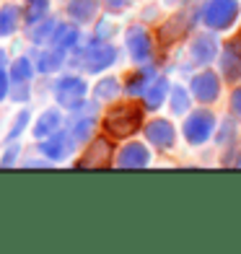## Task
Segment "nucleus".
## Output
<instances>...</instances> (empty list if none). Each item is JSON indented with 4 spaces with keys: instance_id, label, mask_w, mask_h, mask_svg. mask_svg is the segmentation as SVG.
Instances as JSON below:
<instances>
[{
    "instance_id": "nucleus-1",
    "label": "nucleus",
    "mask_w": 241,
    "mask_h": 254,
    "mask_svg": "<svg viewBox=\"0 0 241 254\" xmlns=\"http://www.w3.org/2000/svg\"><path fill=\"white\" fill-rule=\"evenodd\" d=\"M143 127V107L140 104H120L107 112L104 130L112 137H127Z\"/></svg>"
},
{
    "instance_id": "nucleus-2",
    "label": "nucleus",
    "mask_w": 241,
    "mask_h": 254,
    "mask_svg": "<svg viewBox=\"0 0 241 254\" xmlns=\"http://www.w3.org/2000/svg\"><path fill=\"white\" fill-rule=\"evenodd\" d=\"M114 60H117V50H114L109 42L96 39V37L88 42V47H78V57H75V63L88 73L104 70V67H109Z\"/></svg>"
},
{
    "instance_id": "nucleus-3",
    "label": "nucleus",
    "mask_w": 241,
    "mask_h": 254,
    "mask_svg": "<svg viewBox=\"0 0 241 254\" xmlns=\"http://www.w3.org/2000/svg\"><path fill=\"white\" fill-rule=\"evenodd\" d=\"M239 18V0H208L202 5V24L213 31H223Z\"/></svg>"
},
{
    "instance_id": "nucleus-4",
    "label": "nucleus",
    "mask_w": 241,
    "mask_h": 254,
    "mask_svg": "<svg viewBox=\"0 0 241 254\" xmlns=\"http://www.w3.org/2000/svg\"><path fill=\"white\" fill-rule=\"evenodd\" d=\"M213 130H215V117H213V112H208V109H194L187 117V122H184V137L192 145L205 143L213 135Z\"/></svg>"
},
{
    "instance_id": "nucleus-5",
    "label": "nucleus",
    "mask_w": 241,
    "mask_h": 254,
    "mask_svg": "<svg viewBox=\"0 0 241 254\" xmlns=\"http://www.w3.org/2000/svg\"><path fill=\"white\" fill-rule=\"evenodd\" d=\"M55 96H57V101H60L62 107L75 109L78 104L86 99V83L80 78H75V75H65V78H60L55 83Z\"/></svg>"
},
{
    "instance_id": "nucleus-6",
    "label": "nucleus",
    "mask_w": 241,
    "mask_h": 254,
    "mask_svg": "<svg viewBox=\"0 0 241 254\" xmlns=\"http://www.w3.org/2000/svg\"><path fill=\"white\" fill-rule=\"evenodd\" d=\"M218 94H221V78H218L213 70H202L192 78V96L208 104L213 99H218Z\"/></svg>"
},
{
    "instance_id": "nucleus-7",
    "label": "nucleus",
    "mask_w": 241,
    "mask_h": 254,
    "mask_svg": "<svg viewBox=\"0 0 241 254\" xmlns=\"http://www.w3.org/2000/svg\"><path fill=\"white\" fill-rule=\"evenodd\" d=\"M73 145H75V140H73L70 130H57L55 135L44 137L42 145H39V151H42L44 156H47L50 161H62Z\"/></svg>"
},
{
    "instance_id": "nucleus-8",
    "label": "nucleus",
    "mask_w": 241,
    "mask_h": 254,
    "mask_svg": "<svg viewBox=\"0 0 241 254\" xmlns=\"http://www.w3.org/2000/svg\"><path fill=\"white\" fill-rule=\"evenodd\" d=\"M145 137L153 148H158V151H169L177 140V130L169 120H153L145 127Z\"/></svg>"
},
{
    "instance_id": "nucleus-9",
    "label": "nucleus",
    "mask_w": 241,
    "mask_h": 254,
    "mask_svg": "<svg viewBox=\"0 0 241 254\" xmlns=\"http://www.w3.org/2000/svg\"><path fill=\"white\" fill-rule=\"evenodd\" d=\"M109 164H112V145H109L107 137H99V140L91 143L88 153L80 158L75 166H80V169H88V166L91 169H104Z\"/></svg>"
},
{
    "instance_id": "nucleus-10",
    "label": "nucleus",
    "mask_w": 241,
    "mask_h": 254,
    "mask_svg": "<svg viewBox=\"0 0 241 254\" xmlns=\"http://www.w3.org/2000/svg\"><path fill=\"white\" fill-rule=\"evenodd\" d=\"M127 50L135 63H145L151 57V34L143 26H132L127 31Z\"/></svg>"
},
{
    "instance_id": "nucleus-11",
    "label": "nucleus",
    "mask_w": 241,
    "mask_h": 254,
    "mask_svg": "<svg viewBox=\"0 0 241 254\" xmlns=\"http://www.w3.org/2000/svg\"><path fill=\"white\" fill-rule=\"evenodd\" d=\"M221 70L228 80H236L241 78V42H228L226 50H223V57H221Z\"/></svg>"
},
{
    "instance_id": "nucleus-12",
    "label": "nucleus",
    "mask_w": 241,
    "mask_h": 254,
    "mask_svg": "<svg viewBox=\"0 0 241 254\" xmlns=\"http://www.w3.org/2000/svg\"><path fill=\"white\" fill-rule=\"evenodd\" d=\"M218 55V39L213 34H200L192 44V60L197 65H210Z\"/></svg>"
},
{
    "instance_id": "nucleus-13",
    "label": "nucleus",
    "mask_w": 241,
    "mask_h": 254,
    "mask_svg": "<svg viewBox=\"0 0 241 254\" xmlns=\"http://www.w3.org/2000/svg\"><path fill=\"white\" fill-rule=\"evenodd\" d=\"M148 161H151V153L145 151V145L132 143L127 148H122V153L117 158V166H122V169H143V166H148Z\"/></svg>"
},
{
    "instance_id": "nucleus-14",
    "label": "nucleus",
    "mask_w": 241,
    "mask_h": 254,
    "mask_svg": "<svg viewBox=\"0 0 241 254\" xmlns=\"http://www.w3.org/2000/svg\"><path fill=\"white\" fill-rule=\"evenodd\" d=\"M99 10V0H70L67 3V16L75 24H91Z\"/></svg>"
},
{
    "instance_id": "nucleus-15",
    "label": "nucleus",
    "mask_w": 241,
    "mask_h": 254,
    "mask_svg": "<svg viewBox=\"0 0 241 254\" xmlns=\"http://www.w3.org/2000/svg\"><path fill=\"white\" fill-rule=\"evenodd\" d=\"M60 125H62V114L57 109L44 112L42 117L37 120V125H34V137L44 140V137H50V135H55L57 130H60Z\"/></svg>"
},
{
    "instance_id": "nucleus-16",
    "label": "nucleus",
    "mask_w": 241,
    "mask_h": 254,
    "mask_svg": "<svg viewBox=\"0 0 241 254\" xmlns=\"http://www.w3.org/2000/svg\"><path fill=\"white\" fill-rule=\"evenodd\" d=\"M62 63H65V50L55 47V44H52L50 50L37 52V67H39L42 73H55V70H60Z\"/></svg>"
},
{
    "instance_id": "nucleus-17",
    "label": "nucleus",
    "mask_w": 241,
    "mask_h": 254,
    "mask_svg": "<svg viewBox=\"0 0 241 254\" xmlns=\"http://www.w3.org/2000/svg\"><path fill=\"white\" fill-rule=\"evenodd\" d=\"M169 88H171L169 80L161 78V75H156V80L145 88V94H143L145 107H148V109H158L161 104H164V99H166V94H169Z\"/></svg>"
},
{
    "instance_id": "nucleus-18",
    "label": "nucleus",
    "mask_w": 241,
    "mask_h": 254,
    "mask_svg": "<svg viewBox=\"0 0 241 254\" xmlns=\"http://www.w3.org/2000/svg\"><path fill=\"white\" fill-rule=\"evenodd\" d=\"M184 31H187V16H174L158 29V39H161V44H171V42H177Z\"/></svg>"
},
{
    "instance_id": "nucleus-19",
    "label": "nucleus",
    "mask_w": 241,
    "mask_h": 254,
    "mask_svg": "<svg viewBox=\"0 0 241 254\" xmlns=\"http://www.w3.org/2000/svg\"><path fill=\"white\" fill-rule=\"evenodd\" d=\"M153 80H156V70H153V67H140V70H135V73L127 78V88H124V91H127L130 96H132V94H135V96H137V94H145V88L151 86Z\"/></svg>"
},
{
    "instance_id": "nucleus-20",
    "label": "nucleus",
    "mask_w": 241,
    "mask_h": 254,
    "mask_svg": "<svg viewBox=\"0 0 241 254\" xmlns=\"http://www.w3.org/2000/svg\"><path fill=\"white\" fill-rule=\"evenodd\" d=\"M60 29V24H57V18H42L37 26H34L29 31V37L34 44H50V39L55 37V31Z\"/></svg>"
},
{
    "instance_id": "nucleus-21",
    "label": "nucleus",
    "mask_w": 241,
    "mask_h": 254,
    "mask_svg": "<svg viewBox=\"0 0 241 254\" xmlns=\"http://www.w3.org/2000/svg\"><path fill=\"white\" fill-rule=\"evenodd\" d=\"M18 21H21V8L18 5H5L0 10V37H8L18 29Z\"/></svg>"
},
{
    "instance_id": "nucleus-22",
    "label": "nucleus",
    "mask_w": 241,
    "mask_h": 254,
    "mask_svg": "<svg viewBox=\"0 0 241 254\" xmlns=\"http://www.w3.org/2000/svg\"><path fill=\"white\" fill-rule=\"evenodd\" d=\"M78 37H80V34H78L75 26H60V29L55 31V37H52V44L67 52V50H75L78 47Z\"/></svg>"
},
{
    "instance_id": "nucleus-23",
    "label": "nucleus",
    "mask_w": 241,
    "mask_h": 254,
    "mask_svg": "<svg viewBox=\"0 0 241 254\" xmlns=\"http://www.w3.org/2000/svg\"><path fill=\"white\" fill-rule=\"evenodd\" d=\"M31 73H34V65H31L29 57H18V60L10 65V80H13V83L31 80Z\"/></svg>"
},
{
    "instance_id": "nucleus-24",
    "label": "nucleus",
    "mask_w": 241,
    "mask_h": 254,
    "mask_svg": "<svg viewBox=\"0 0 241 254\" xmlns=\"http://www.w3.org/2000/svg\"><path fill=\"white\" fill-rule=\"evenodd\" d=\"M50 10V0H26V21L29 24H37L47 16Z\"/></svg>"
},
{
    "instance_id": "nucleus-25",
    "label": "nucleus",
    "mask_w": 241,
    "mask_h": 254,
    "mask_svg": "<svg viewBox=\"0 0 241 254\" xmlns=\"http://www.w3.org/2000/svg\"><path fill=\"white\" fill-rule=\"evenodd\" d=\"M169 101H171V112L174 114H184L187 109H189V94L181 86H174L171 88V96H169Z\"/></svg>"
},
{
    "instance_id": "nucleus-26",
    "label": "nucleus",
    "mask_w": 241,
    "mask_h": 254,
    "mask_svg": "<svg viewBox=\"0 0 241 254\" xmlns=\"http://www.w3.org/2000/svg\"><path fill=\"white\" fill-rule=\"evenodd\" d=\"M94 94H96V99H99V101H109V99H114V96L120 94V83H117V78H104V80H101V83L96 86Z\"/></svg>"
},
{
    "instance_id": "nucleus-27",
    "label": "nucleus",
    "mask_w": 241,
    "mask_h": 254,
    "mask_svg": "<svg viewBox=\"0 0 241 254\" xmlns=\"http://www.w3.org/2000/svg\"><path fill=\"white\" fill-rule=\"evenodd\" d=\"M26 125H29V109H24V112H21L18 114V117H16V122H13V127H10V140H16V137L21 135V132H24L26 130Z\"/></svg>"
},
{
    "instance_id": "nucleus-28",
    "label": "nucleus",
    "mask_w": 241,
    "mask_h": 254,
    "mask_svg": "<svg viewBox=\"0 0 241 254\" xmlns=\"http://www.w3.org/2000/svg\"><path fill=\"white\" fill-rule=\"evenodd\" d=\"M8 96L13 101H26L29 99V80H24V83H13V88H10Z\"/></svg>"
},
{
    "instance_id": "nucleus-29",
    "label": "nucleus",
    "mask_w": 241,
    "mask_h": 254,
    "mask_svg": "<svg viewBox=\"0 0 241 254\" xmlns=\"http://www.w3.org/2000/svg\"><path fill=\"white\" fill-rule=\"evenodd\" d=\"M234 135H236V130H234V120H226V122L221 125V132L215 135V140H218V143H226V140H231Z\"/></svg>"
},
{
    "instance_id": "nucleus-30",
    "label": "nucleus",
    "mask_w": 241,
    "mask_h": 254,
    "mask_svg": "<svg viewBox=\"0 0 241 254\" xmlns=\"http://www.w3.org/2000/svg\"><path fill=\"white\" fill-rule=\"evenodd\" d=\"M109 34H114V26H109L107 21H101V24H99V29H96V34H94V37H96V39H104V42H107V37H109Z\"/></svg>"
},
{
    "instance_id": "nucleus-31",
    "label": "nucleus",
    "mask_w": 241,
    "mask_h": 254,
    "mask_svg": "<svg viewBox=\"0 0 241 254\" xmlns=\"http://www.w3.org/2000/svg\"><path fill=\"white\" fill-rule=\"evenodd\" d=\"M16 156H18V148H8V153L3 156V161H0V166H13L16 164Z\"/></svg>"
},
{
    "instance_id": "nucleus-32",
    "label": "nucleus",
    "mask_w": 241,
    "mask_h": 254,
    "mask_svg": "<svg viewBox=\"0 0 241 254\" xmlns=\"http://www.w3.org/2000/svg\"><path fill=\"white\" fill-rule=\"evenodd\" d=\"M8 75H10V73L0 70V101H3V99L10 94V88H8Z\"/></svg>"
},
{
    "instance_id": "nucleus-33",
    "label": "nucleus",
    "mask_w": 241,
    "mask_h": 254,
    "mask_svg": "<svg viewBox=\"0 0 241 254\" xmlns=\"http://www.w3.org/2000/svg\"><path fill=\"white\" fill-rule=\"evenodd\" d=\"M231 109H234V114L241 120V88H236L234 91V96H231Z\"/></svg>"
},
{
    "instance_id": "nucleus-34",
    "label": "nucleus",
    "mask_w": 241,
    "mask_h": 254,
    "mask_svg": "<svg viewBox=\"0 0 241 254\" xmlns=\"http://www.w3.org/2000/svg\"><path fill=\"white\" fill-rule=\"evenodd\" d=\"M130 5V0H107V8L109 10H124Z\"/></svg>"
},
{
    "instance_id": "nucleus-35",
    "label": "nucleus",
    "mask_w": 241,
    "mask_h": 254,
    "mask_svg": "<svg viewBox=\"0 0 241 254\" xmlns=\"http://www.w3.org/2000/svg\"><path fill=\"white\" fill-rule=\"evenodd\" d=\"M223 164H226V166H234V164L239 166V164H241V153L236 151L234 156H226V158H223Z\"/></svg>"
},
{
    "instance_id": "nucleus-36",
    "label": "nucleus",
    "mask_w": 241,
    "mask_h": 254,
    "mask_svg": "<svg viewBox=\"0 0 241 254\" xmlns=\"http://www.w3.org/2000/svg\"><path fill=\"white\" fill-rule=\"evenodd\" d=\"M50 161H26V166H47Z\"/></svg>"
},
{
    "instance_id": "nucleus-37",
    "label": "nucleus",
    "mask_w": 241,
    "mask_h": 254,
    "mask_svg": "<svg viewBox=\"0 0 241 254\" xmlns=\"http://www.w3.org/2000/svg\"><path fill=\"white\" fill-rule=\"evenodd\" d=\"M5 63H8V57H5V52H3V50H0V70L5 67Z\"/></svg>"
}]
</instances>
